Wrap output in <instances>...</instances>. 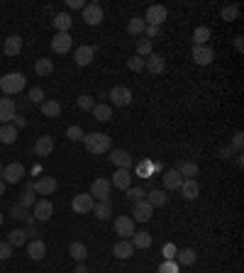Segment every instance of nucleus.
Listing matches in <instances>:
<instances>
[{
    "label": "nucleus",
    "instance_id": "40",
    "mask_svg": "<svg viewBox=\"0 0 244 273\" xmlns=\"http://www.w3.org/2000/svg\"><path fill=\"white\" fill-rule=\"evenodd\" d=\"M144 30H147V22L142 17H132L127 22V32L130 34H144Z\"/></svg>",
    "mask_w": 244,
    "mask_h": 273
},
{
    "label": "nucleus",
    "instance_id": "57",
    "mask_svg": "<svg viewBox=\"0 0 244 273\" xmlns=\"http://www.w3.org/2000/svg\"><path fill=\"white\" fill-rule=\"evenodd\" d=\"M74 273H90V271H88V266H86V263H78Z\"/></svg>",
    "mask_w": 244,
    "mask_h": 273
},
{
    "label": "nucleus",
    "instance_id": "31",
    "mask_svg": "<svg viewBox=\"0 0 244 273\" xmlns=\"http://www.w3.org/2000/svg\"><path fill=\"white\" fill-rule=\"evenodd\" d=\"M17 139V127L15 125H0V142L3 144H15Z\"/></svg>",
    "mask_w": 244,
    "mask_h": 273
},
{
    "label": "nucleus",
    "instance_id": "50",
    "mask_svg": "<svg viewBox=\"0 0 244 273\" xmlns=\"http://www.w3.org/2000/svg\"><path fill=\"white\" fill-rule=\"evenodd\" d=\"M159 273H178V263L171 259V261H164L159 266Z\"/></svg>",
    "mask_w": 244,
    "mask_h": 273
},
{
    "label": "nucleus",
    "instance_id": "61",
    "mask_svg": "<svg viewBox=\"0 0 244 273\" xmlns=\"http://www.w3.org/2000/svg\"><path fill=\"white\" fill-rule=\"evenodd\" d=\"M3 219H5V215H3V212H0V225H3Z\"/></svg>",
    "mask_w": 244,
    "mask_h": 273
},
{
    "label": "nucleus",
    "instance_id": "58",
    "mask_svg": "<svg viewBox=\"0 0 244 273\" xmlns=\"http://www.w3.org/2000/svg\"><path fill=\"white\" fill-rule=\"evenodd\" d=\"M15 127H25V125H27V122H25V117H17V115H15Z\"/></svg>",
    "mask_w": 244,
    "mask_h": 273
},
{
    "label": "nucleus",
    "instance_id": "26",
    "mask_svg": "<svg viewBox=\"0 0 244 273\" xmlns=\"http://www.w3.org/2000/svg\"><path fill=\"white\" fill-rule=\"evenodd\" d=\"M68 254H71V259L78 261V263H83L86 259H88V249H86V244H83V241H71Z\"/></svg>",
    "mask_w": 244,
    "mask_h": 273
},
{
    "label": "nucleus",
    "instance_id": "2",
    "mask_svg": "<svg viewBox=\"0 0 244 273\" xmlns=\"http://www.w3.org/2000/svg\"><path fill=\"white\" fill-rule=\"evenodd\" d=\"M25 83H27V78H25L22 73H15V71L0 78V88H3L5 95H17V93L25 88Z\"/></svg>",
    "mask_w": 244,
    "mask_h": 273
},
{
    "label": "nucleus",
    "instance_id": "39",
    "mask_svg": "<svg viewBox=\"0 0 244 273\" xmlns=\"http://www.w3.org/2000/svg\"><path fill=\"white\" fill-rule=\"evenodd\" d=\"M5 241H8L10 246H22L25 241H27V234H25V230H12Z\"/></svg>",
    "mask_w": 244,
    "mask_h": 273
},
{
    "label": "nucleus",
    "instance_id": "22",
    "mask_svg": "<svg viewBox=\"0 0 244 273\" xmlns=\"http://www.w3.org/2000/svg\"><path fill=\"white\" fill-rule=\"evenodd\" d=\"M76 64L78 66H88L93 59H95V46H90V44H83V46H78L76 49Z\"/></svg>",
    "mask_w": 244,
    "mask_h": 273
},
{
    "label": "nucleus",
    "instance_id": "25",
    "mask_svg": "<svg viewBox=\"0 0 244 273\" xmlns=\"http://www.w3.org/2000/svg\"><path fill=\"white\" fill-rule=\"evenodd\" d=\"M52 152H54V137L44 134V137H39V139L34 142V154H37V156H49Z\"/></svg>",
    "mask_w": 244,
    "mask_h": 273
},
{
    "label": "nucleus",
    "instance_id": "15",
    "mask_svg": "<svg viewBox=\"0 0 244 273\" xmlns=\"http://www.w3.org/2000/svg\"><path fill=\"white\" fill-rule=\"evenodd\" d=\"M71 44H74V39H71L68 32H56L54 39H52V49H54L56 54H66L68 49H71Z\"/></svg>",
    "mask_w": 244,
    "mask_h": 273
},
{
    "label": "nucleus",
    "instance_id": "18",
    "mask_svg": "<svg viewBox=\"0 0 244 273\" xmlns=\"http://www.w3.org/2000/svg\"><path fill=\"white\" fill-rule=\"evenodd\" d=\"M212 59H215V52H212L210 46H193V61L198 66L212 64Z\"/></svg>",
    "mask_w": 244,
    "mask_h": 273
},
{
    "label": "nucleus",
    "instance_id": "35",
    "mask_svg": "<svg viewBox=\"0 0 244 273\" xmlns=\"http://www.w3.org/2000/svg\"><path fill=\"white\" fill-rule=\"evenodd\" d=\"M71 15L68 12H59V15H54V30L56 32H68L71 30Z\"/></svg>",
    "mask_w": 244,
    "mask_h": 273
},
{
    "label": "nucleus",
    "instance_id": "20",
    "mask_svg": "<svg viewBox=\"0 0 244 273\" xmlns=\"http://www.w3.org/2000/svg\"><path fill=\"white\" fill-rule=\"evenodd\" d=\"M183 181H186V178L178 173L176 168H168V171H164V190H178Z\"/></svg>",
    "mask_w": 244,
    "mask_h": 273
},
{
    "label": "nucleus",
    "instance_id": "49",
    "mask_svg": "<svg viewBox=\"0 0 244 273\" xmlns=\"http://www.w3.org/2000/svg\"><path fill=\"white\" fill-rule=\"evenodd\" d=\"M176 252H178L176 244H164V249H161V254H164V261H171V259H176Z\"/></svg>",
    "mask_w": 244,
    "mask_h": 273
},
{
    "label": "nucleus",
    "instance_id": "59",
    "mask_svg": "<svg viewBox=\"0 0 244 273\" xmlns=\"http://www.w3.org/2000/svg\"><path fill=\"white\" fill-rule=\"evenodd\" d=\"M232 156V149H222V159H230Z\"/></svg>",
    "mask_w": 244,
    "mask_h": 273
},
{
    "label": "nucleus",
    "instance_id": "13",
    "mask_svg": "<svg viewBox=\"0 0 244 273\" xmlns=\"http://www.w3.org/2000/svg\"><path fill=\"white\" fill-rule=\"evenodd\" d=\"M152 212H154V208L144 200H139V203H134V210H132V219L134 222H149L152 219Z\"/></svg>",
    "mask_w": 244,
    "mask_h": 273
},
{
    "label": "nucleus",
    "instance_id": "52",
    "mask_svg": "<svg viewBox=\"0 0 244 273\" xmlns=\"http://www.w3.org/2000/svg\"><path fill=\"white\" fill-rule=\"evenodd\" d=\"M144 34H147V39H149V42H154L156 37H159V34H161V27H154V24H147Z\"/></svg>",
    "mask_w": 244,
    "mask_h": 273
},
{
    "label": "nucleus",
    "instance_id": "62",
    "mask_svg": "<svg viewBox=\"0 0 244 273\" xmlns=\"http://www.w3.org/2000/svg\"><path fill=\"white\" fill-rule=\"evenodd\" d=\"M0 176H3V166H0Z\"/></svg>",
    "mask_w": 244,
    "mask_h": 273
},
{
    "label": "nucleus",
    "instance_id": "7",
    "mask_svg": "<svg viewBox=\"0 0 244 273\" xmlns=\"http://www.w3.org/2000/svg\"><path fill=\"white\" fill-rule=\"evenodd\" d=\"M110 181L108 178H95L90 186V195L93 200H110Z\"/></svg>",
    "mask_w": 244,
    "mask_h": 273
},
{
    "label": "nucleus",
    "instance_id": "63",
    "mask_svg": "<svg viewBox=\"0 0 244 273\" xmlns=\"http://www.w3.org/2000/svg\"><path fill=\"white\" fill-rule=\"evenodd\" d=\"M0 78H3V76H0Z\"/></svg>",
    "mask_w": 244,
    "mask_h": 273
},
{
    "label": "nucleus",
    "instance_id": "55",
    "mask_svg": "<svg viewBox=\"0 0 244 273\" xmlns=\"http://www.w3.org/2000/svg\"><path fill=\"white\" fill-rule=\"evenodd\" d=\"M68 8H74V10H83V8H86V3H83V0H68Z\"/></svg>",
    "mask_w": 244,
    "mask_h": 273
},
{
    "label": "nucleus",
    "instance_id": "10",
    "mask_svg": "<svg viewBox=\"0 0 244 273\" xmlns=\"http://www.w3.org/2000/svg\"><path fill=\"white\" fill-rule=\"evenodd\" d=\"M110 98H112V105H117V108H127L130 103H132V90L125 86H115L110 90Z\"/></svg>",
    "mask_w": 244,
    "mask_h": 273
},
{
    "label": "nucleus",
    "instance_id": "47",
    "mask_svg": "<svg viewBox=\"0 0 244 273\" xmlns=\"http://www.w3.org/2000/svg\"><path fill=\"white\" fill-rule=\"evenodd\" d=\"M78 108L81 110H93L95 108V103H93V95H86V93H83V95H78Z\"/></svg>",
    "mask_w": 244,
    "mask_h": 273
},
{
    "label": "nucleus",
    "instance_id": "5",
    "mask_svg": "<svg viewBox=\"0 0 244 273\" xmlns=\"http://www.w3.org/2000/svg\"><path fill=\"white\" fill-rule=\"evenodd\" d=\"M52 215H54V205H52V200H37L32 208V217L37 219V222H46V219H52Z\"/></svg>",
    "mask_w": 244,
    "mask_h": 273
},
{
    "label": "nucleus",
    "instance_id": "56",
    "mask_svg": "<svg viewBox=\"0 0 244 273\" xmlns=\"http://www.w3.org/2000/svg\"><path fill=\"white\" fill-rule=\"evenodd\" d=\"M234 46H237V52H242L244 49V37H237V39H234Z\"/></svg>",
    "mask_w": 244,
    "mask_h": 273
},
{
    "label": "nucleus",
    "instance_id": "28",
    "mask_svg": "<svg viewBox=\"0 0 244 273\" xmlns=\"http://www.w3.org/2000/svg\"><path fill=\"white\" fill-rule=\"evenodd\" d=\"M93 215L98 219H110L112 217V205L110 200H98L95 205H93Z\"/></svg>",
    "mask_w": 244,
    "mask_h": 273
},
{
    "label": "nucleus",
    "instance_id": "14",
    "mask_svg": "<svg viewBox=\"0 0 244 273\" xmlns=\"http://www.w3.org/2000/svg\"><path fill=\"white\" fill-rule=\"evenodd\" d=\"M110 186L120 188V190H127V188L132 186V171H130V168H117V171L112 173Z\"/></svg>",
    "mask_w": 244,
    "mask_h": 273
},
{
    "label": "nucleus",
    "instance_id": "6",
    "mask_svg": "<svg viewBox=\"0 0 244 273\" xmlns=\"http://www.w3.org/2000/svg\"><path fill=\"white\" fill-rule=\"evenodd\" d=\"M168 10L164 8V5H152L149 10H147V15L142 17V20L147 22V24H154V27H161L164 24V20H166Z\"/></svg>",
    "mask_w": 244,
    "mask_h": 273
},
{
    "label": "nucleus",
    "instance_id": "27",
    "mask_svg": "<svg viewBox=\"0 0 244 273\" xmlns=\"http://www.w3.org/2000/svg\"><path fill=\"white\" fill-rule=\"evenodd\" d=\"M174 261H176L178 266H193V263L198 261V254L193 252V249H178Z\"/></svg>",
    "mask_w": 244,
    "mask_h": 273
},
{
    "label": "nucleus",
    "instance_id": "19",
    "mask_svg": "<svg viewBox=\"0 0 244 273\" xmlns=\"http://www.w3.org/2000/svg\"><path fill=\"white\" fill-rule=\"evenodd\" d=\"M108 159H110L117 168H132V156H130V152H125V149H112Z\"/></svg>",
    "mask_w": 244,
    "mask_h": 273
},
{
    "label": "nucleus",
    "instance_id": "17",
    "mask_svg": "<svg viewBox=\"0 0 244 273\" xmlns=\"http://www.w3.org/2000/svg\"><path fill=\"white\" fill-rule=\"evenodd\" d=\"M137 252L132 246V241L130 239H120L115 246H112V254H115V259H120V261H125V259H132V254Z\"/></svg>",
    "mask_w": 244,
    "mask_h": 273
},
{
    "label": "nucleus",
    "instance_id": "32",
    "mask_svg": "<svg viewBox=\"0 0 244 273\" xmlns=\"http://www.w3.org/2000/svg\"><path fill=\"white\" fill-rule=\"evenodd\" d=\"M166 190H152V193H147V203L152 205V208H164L166 205Z\"/></svg>",
    "mask_w": 244,
    "mask_h": 273
},
{
    "label": "nucleus",
    "instance_id": "11",
    "mask_svg": "<svg viewBox=\"0 0 244 273\" xmlns=\"http://www.w3.org/2000/svg\"><path fill=\"white\" fill-rule=\"evenodd\" d=\"M115 232L120 234V239H132V234L137 230H134V219L127 217V215H122V217L115 219Z\"/></svg>",
    "mask_w": 244,
    "mask_h": 273
},
{
    "label": "nucleus",
    "instance_id": "30",
    "mask_svg": "<svg viewBox=\"0 0 244 273\" xmlns=\"http://www.w3.org/2000/svg\"><path fill=\"white\" fill-rule=\"evenodd\" d=\"M130 241H132L134 249H149L152 246V234L149 232H134Z\"/></svg>",
    "mask_w": 244,
    "mask_h": 273
},
{
    "label": "nucleus",
    "instance_id": "4",
    "mask_svg": "<svg viewBox=\"0 0 244 273\" xmlns=\"http://www.w3.org/2000/svg\"><path fill=\"white\" fill-rule=\"evenodd\" d=\"M93 205H95V200H93L90 193H78V195H74V200H71V208H74L76 215H88V212H93Z\"/></svg>",
    "mask_w": 244,
    "mask_h": 273
},
{
    "label": "nucleus",
    "instance_id": "3",
    "mask_svg": "<svg viewBox=\"0 0 244 273\" xmlns=\"http://www.w3.org/2000/svg\"><path fill=\"white\" fill-rule=\"evenodd\" d=\"M0 178L5 181V186H15V183H20L25 178V166L20 164V161L3 166V176H0Z\"/></svg>",
    "mask_w": 244,
    "mask_h": 273
},
{
    "label": "nucleus",
    "instance_id": "54",
    "mask_svg": "<svg viewBox=\"0 0 244 273\" xmlns=\"http://www.w3.org/2000/svg\"><path fill=\"white\" fill-rule=\"evenodd\" d=\"M242 144H244V134L242 132H237V134H234V149L239 152V149H242Z\"/></svg>",
    "mask_w": 244,
    "mask_h": 273
},
{
    "label": "nucleus",
    "instance_id": "41",
    "mask_svg": "<svg viewBox=\"0 0 244 273\" xmlns=\"http://www.w3.org/2000/svg\"><path fill=\"white\" fill-rule=\"evenodd\" d=\"M239 15V5H225L222 8V20L225 22H234Z\"/></svg>",
    "mask_w": 244,
    "mask_h": 273
},
{
    "label": "nucleus",
    "instance_id": "9",
    "mask_svg": "<svg viewBox=\"0 0 244 273\" xmlns=\"http://www.w3.org/2000/svg\"><path fill=\"white\" fill-rule=\"evenodd\" d=\"M144 68L149 71V73L159 76V73H164V71H166V59H164L161 54H156V52H152V54L144 59Z\"/></svg>",
    "mask_w": 244,
    "mask_h": 273
},
{
    "label": "nucleus",
    "instance_id": "53",
    "mask_svg": "<svg viewBox=\"0 0 244 273\" xmlns=\"http://www.w3.org/2000/svg\"><path fill=\"white\" fill-rule=\"evenodd\" d=\"M149 168L154 171V164L149 166V164H147V161H144V164L139 166V168H137V173H139V178H149Z\"/></svg>",
    "mask_w": 244,
    "mask_h": 273
},
{
    "label": "nucleus",
    "instance_id": "24",
    "mask_svg": "<svg viewBox=\"0 0 244 273\" xmlns=\"http://www.w3.org/2000/svg\"><path fill=\"white\" fill-rule=\"evenodd\" d=\"M178 190H181V195L186 197V200H196V197L200 195V183L196 181V178H188V181H183V183H181Z\"/></svg>",
    "mask_w": 244,
    "mask_h": 273
},
{
    "label": "nucleus",
    "instance_id": "29",
    "mask_svg": "<svg viewBox=\"0 0 244 273\" xmlns=\"http://www.w3.org/2000/svg\"><path fill=\"white\" fill-rule=\"evenodd\" d=\"M210 39H212L210 27H198V30L193 32V46H208Z\"/></svg>",
    "mask_w": 244,
    "mask_h": 273
},
{
    "label": "nucleus",
    "instance_id": "46",
    "mask_svg": "<svg viewBox=\"0 0 244 273\" xmlns=\"http://www.w3.org/2000/svg\"><path fill=\"white\" fill-rule=\"evenodd\" d=\"M149 54H152V42H149V39H139V42H137V56L147 59Z\"/></svg>",
    "mask_w": 244,
    "mask_h": 273
},
{
    "label": "nucleus",
    "instance_id": "44",
    "mask_svg": "<svg viewBox=\"0 0 244 273\" xmlns=\"http://www.w3.org/2000/svg\"><path fill=\"white\" fill-rule=\"evenodd\" d=\"M127 68L134 71V73H142V71H144V59H142V56H132V59L127 61Z\"/></svg>",
    "mask_w": 244,
    "mask_h": 273
},
{
    "label": "nucleus",
    "instance_id": "21",
    "mask_svg": "<svg viewBox=\"0 0 244 273\" xmlns=\"http://www.w3.org/2000/svg\"><path fill=\"white\" fill-rule=\"evenodd\" d=\"M27 256H30L32 261H42L46 256V244L42 239H32L27 244Z\"/></svg>",
    "mask_w": 244,
    "mask_h": 273
},
{
    "label": "nucleus",
    "instance_id": "48",
    "mask_svg": "<svg viewBox=\"0 0 244 273\" xmlns=\"http://www.w3.org/2000/svg\"><path fill=\"white\" fill-rule=\"evenodd\" d=\"M20 208H25V210H30V208H34V195L30 193V190H25L22 193V197H20V203H17Z\"/></svg>",
    "mask_w": 244,
    "mask_h": 273
},
{
    "label": "nucleus",
    "instance_id": "34",
    "mask_svg": "<svg viewBox=\"0 0 244 273\" xmlns=\"http://www.w3.org/2000/svg\"><path fill=\"white\" fill-rule=\"evenodd\" d=\"M34 73H37V76L54 73V61H52V59H37V61H34Z\"/></svg>",
    "mask_w": 244,
    "mask_h": 273
},
{
    "label": "nucleus",
    "instance_id": "38",
    "mask_svg": "<svg viewBox=\"0 0 244 273\" xmlns=\"http://www.w3.org/2000/svg\"><path fill=\"white\" fill-rule=\"evenodd\" d=\"M10 217L12 219H20V222H27V225H34L32 212H27V210L20 208V205H12V208H10Z\"/></svg>",
    "mask_w": 244,
    "mask_h": 273
},
{
    "label": "nucleus",
    "instance_id": "23",
    "mask_svg": "<svg viewBox=\"0 0 244 273\" xmlns=\"http://www.w3.org/2000/svg\"><path fill=\"white\" fill-rule=\"evenodd\" d=\"M3 52H5V56H20V52H22V37L10 34L5 39V44H3Z\"/></svg>",
    "mask_w": 244,
    "mask_h": 273
},
{
    "label": "nucleus",
    "instance_id": "1",
    "mask_svg": "<svg viewBox=\"0 0 244 273\" xmlns=\"http://www.w3.org/2000/svg\"><path fill=\"white\" fill-rule=\"evenodd\" d=\"M83 144L90 154H108L110 152V137L103 132H88L83 134Z\"/></svg>",
    "mask_w": 244,
    "mask_h": 273
},
{
    "label": "nucleus",
    "instance_id": "33",
    "mask_svg": "<svg viewBox=\"0 0 244 273\" xmlns=\"http://www.w3.org/2000/svg\"><path fill=\"white\" fill-rule=\"evenodd\" d=\"M176 171L188 181V178H196V176H198V164H196V161H181V164L176 166Z\"/></svg>",
    "mask_w": 244,
    "mask_h": 273
},
{
    "label": "nucleus",
    "instance_id": "12",
    "mask_svg": "<svg viewBox=\"0 0 244 273\" xmlns=\"http://www.w3.org/2000/svg\"><path fill=\"white\" fill-rule=\"evenodd\" d=\"M59 188L54 176H42L37 183H34V193H39V195H54V190Z\"/></svg>",
    "mask_w": 244,
    "mask_h": 273
},
{
    "label": "nucleus",
    "instance_id": "43",
    "mask_svg": "<svg viewBox=\"0 0 244 273\" xmlns=\"http://www.w3.org/2000/svg\"><path fill=\"white\" fill-rule=\"evenodd\" d=\"M83 134H86V132L81 130L78 125H71V127L66 130V137L71 139V142H83Z\"/></svg>",
    "mask_w": 244,
    "mask_h": 273
},
{
    "label": "nucleus",
    "instance_id": "51",
    "mask_svg": "<svg viewBox=\"0 0 244 273\" xmlns=\"http://www.w3.org/2000/svg\"><path fill=\"white\" fill-rule=\"evenodd\" d=\"M12 256V246L8 241H0V261H8Z\"/></svg>",
    "mask_w": 244,
    "mask_h": 273
},
{
    "label": "nucleus",
    "instance_id": "60",
    "mask_svg": "<svg viewBox=\"0 0 244 273\" xmlns=\"http://www.w3.org/2000/svg\"><path fill=\"white\" fill-rule=\"evenodd\" d=\"M3 193H5V181L0 178V195H3Z\"/></svg>",
    "mask_w": 244,
    "mask_h": 273
},
{
    "label": "nucleus",
    "instance_id": "37",
    "mask_svg": "<svg viewBox=\"0 0 244 273\" xmlns=\"http://www.w3.org/2000/svg\"><path fill=\"white\" fill-rule=\"evenodd\" d=\"M93 112V117L98 122H108V120H112V110H110V105H105V103H98L95 108L90 110Z\"/></svg>",
    "mask_w": 244,
    "mask_h": 273
},
{
    "label": "nucleus",
    "instance_id": "42",
    "mask_svg": "<svg viewBox=\"0 0 244 273\" xmlns=\"http://www.w3.org/2000/svg\"><path fill=\"white\" fill-rule=\"evenodd\" d=\"M127 197H130V200H132V203H139V200H144L147 197V190L144 188H139V186H130L127 188Z\"/></svg>",
    "mask_w": 244,
    "mask_h": 273
},
{
    "label": "nucleus",
    "instance_id": "8",
    "mask_svg": "<svg viewBox=\"0 0 244 273\" xmlns=\"http://www.w3.org/2000/svg\"><path fill=\"white\" fill-rule=\"evenodd\" d=\"M83 22L90 24V27H98L100 22H103V8H100L98 3H88L83 8Z\"/></svg>",
    "mask_w": 244,
    "mask_h": 273
},
{
    "label": "nucleus",
    "instance_id": "45",
    "mask_svg": "<svg viewBox=\"0 0 244 273\" xmlns=\"http://www.w3.org/2000/svg\"><path fill=\"white\" fill-rule=\"evenodd\" d=\"M27 98H30L32 105H42V103H44V90H42V88H32V90L27 93Z\"/></svg>",
    "mask_w": 244,
    "mask_h": 273
},
{
    "label": "nucleus",
    "instance_id": "16",
    "mask_svg": "<svg viewBox=\"0 0 244 273\" xmlns=\"http://www.w3.org/2000/svg\"><path fill=\"white\" fill-rule=\"evenodd\" d=\"M15 120V100L0 98V125H10Z\"/></svg>",
    "mask_w": 244,
    "mask_h": 273
},
{
    "label": "nucleus",
    "instance_id": "36",
    "mask_svg": "<svg viewBox=\"0 0 244 273\" xmlns=\"http://www.w3.org/2000/svg\"><path fill=\"white\" fill-rule=\"evenodd\" d=\"M39 108H42L44 117H59L61 115V103H56V100H44Z\"/></svg>",
    "mask_w": 244,
    "mask_h": 273
}]
</instances>
